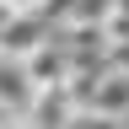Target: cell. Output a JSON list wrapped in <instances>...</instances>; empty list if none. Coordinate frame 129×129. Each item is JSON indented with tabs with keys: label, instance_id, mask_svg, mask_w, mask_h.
Wrapping results in <instances>:
<instances>
[{
	"label": "cell",
	"instance_id": "obj_8",
	"mask_svg": "<svg viewBox=\"0 0 129 129\" xmlns=\"http://www.w3.org/2000/svg\"><path fill=\"white\" fill-rule=\"evenodd\" d=\"M6 16H11V6H6V0H0V27H6Z\"/></svg>",
	"mask_w": 129,
	"mask_h": 129
},
{
	"label": "cell",
	"instance_id": "obj_3",
	"mask_svg": "<svg viewBox=\"0 0 129 129\" xmlns=\"http://www.w3.org/2000/svg\"><path fill=\"white\" fill-rule=\"evenodd\" d=\"M22 70H27L32 86H64V81H70V48L59 43V32L32 48V54L22 59Z\"/></svg>",
	"mask_w": 129,
	"mask_h": 129
},
{
	"label": "cell",
	"instance_id": "obj_1",
	"mask_svg": "<svg viewBox=\"0 0 129 129\" xmlns=\"http://www.w3.org/2000/svg\"><path fill=\"white\" fill-rule=\"evenodd\" d=\"M54 38V22L38 11H11L6 16V27H0V54H11V59H27L38 43Z\"/></svg>",
	"mask_w": 129,
	"mask_h": 129
},
{
	"label": "cell",
	"instance_id": "obj_4",
	"mask_svg": "<svg viewBox=\"0 0 129 129\" xmlns=\"http://www.w3.org/2000/svg\"><path fill=\"white\" fill-rule=\"evenodd\" d=\"M0 97L16 108H27V97H32V81L22 70V59H11V54H0Z\"/></svg>",
	"mask_w": 129,
	"mask_h": 129
},
{
	"label": "cell",
	"instance_id": "obj_7",
	"mask_svg": "<svg viewBox=\"0 0 129 129\" xmlns=\"http://www.w3.org/2000/svg\"><path fill=\"white\" fill-rule=\"evenodd\" d=\"M6 6H11V11H38L43 0H6Z\"/></svg>",
	"mask_w": 129,
	"mask_h": 129
},
{
	"label": "cell",
	"instance_id": "obj_6",
	"mask_svg": "<svg viewBox=\"0 0 129 129\" xmlns=\"http://www.w3.org/2000/svg\"><path fill=\"white\" fill-rule=\"evenodd\" d=\"M0 129H27V108H16L0 97Z\"/></svg>",
	"mask_w": 129,
	"mask_h": 129
},
{
	"label": "cell",
	"instance_id": "obj_5",
	"mask_svg": "<svg viewBox=\"0 0 129 129\" xmlns=\"http://www.w3.org/2000/svg\"><path fill=\"white\" fill-rule=\"evenodd\" d=\"M70 129H129V118H108V113H75Z\"/></svg>",
	"mask_w": 129,
	"mask_h": 129
},
{
	"label": "cell",
	"instance_id": "obj_2",
	"mask_svg": "<svg viewBox=\"0 0 129 129\" xmlns=\"http://www.w3.org/2000/svg\"><path fill=\"white\" fill-rule=\"evenodd\" d=\"M75 97H70V86H32V97H27V129H70V118H75Z\"/></svg>",
	"mask_w": 129,
	"mask_h": 129
}]
</instances>
